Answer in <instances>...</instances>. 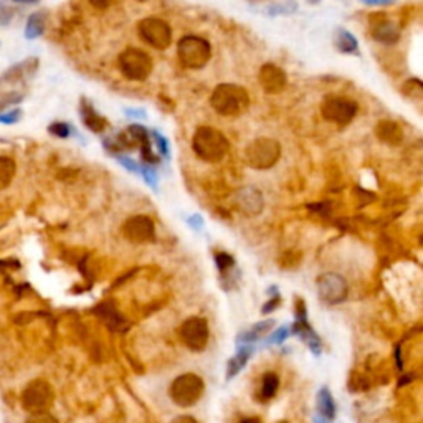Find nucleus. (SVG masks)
<instances>
[{
  "instance_id": "f257e3e1",
  "label": "nucleus",
  "mask_w": 423,
  "mask_h": 423,
  "mask_svg": "<svg viewBox=\"0 0 423 423\" xmlns=\"http://www.w3.org/2000/svg\"><path fill=\"white\" fill-rule=\"evenodd\" d=\"M212 108L220 116H240L250 106V96L241 86L238 85H219L210 98Z\"/></svg>"
},
{
  "instance_id": "f03ea898",
  "label": "nucleus",
  "mask_w": 423,
  "mask_h": 423,
  "mask_svg": "<svg viewBox=\"0 0 423 423\" xmlns=\"http://www.w3.org/2000/svg\"><path fill=\"white\" fill-rule=\"evenodd\" d=\"M192 147L195 154L205 162H220L230 149L228 139L220 131L204 126L195 131L192 139Z\"/></svg>"
},
{
  "instance_id": "7ed1b4c3",
  "label": "nucleus",
  "mask_w": 423,
  "mask_h": 423,
  "mask_svg": "<svg viewBox=\"0 0 423 423\" xmlns=\"http://www.w3.org/2000/svg\"><path fill=\"white\" fill-rule=\"evenodd\" d=\"M177 55L186 68L200 69L212 58V47L202 36L187 35L179 42Z\"/></svg>"
},
{
  "instance_id": "20e7f679",
  "label": "nucleus",
  "mask_w": 423,
  "mask_h": 423,
  "mask_svg": "<svg viewBox=\"0 0 423 423\" xmlns=\"http://www.w3.org/2000/svg\"><path fill=\"white\" fill-rule=\"evenodd\" d=\"M205 389L204 379L197 373H182L175 377L169 387V395L175 405L179 406H192L200 400Z\"/></svg>"
},
{
  "instance_id": "39448f33",
  "label": "nucleus",
  "mask_w": 423,
  "mask_h": 423,
  "mask_svg": "<svg viewBox=\"0 0 423 423\" xmlns=\"http://www.w3.org/2000/svg\"><path fill=\"white\" fill-rule=\"evenodd\" d=\"M118 65L122 76L131 81H144L153 72V60L139 48H126L119 55Z\"/></svg>"
},
{
  "instance_id": "423d86ee",
  "label": "nucleus",
  "mask_w": 423,
  "mask_h": 423,
  "mask_svg": "<svg viewBox=\"0 0 423 423\" xmlns=\"http://www.w3.org/2000/svg\"><path fill=\"white\" fill-rule=\"evenodd\" d=\"M20 400H22L23 409L32 415L45 413L53 405L55 392H53L52 385L48 382L34 380L23 389Z\"/></svg>"
},
{
  "instance_id": "0eeeda50",
  "label": "nucleus",
  "mask_w": 423,
  "mask_h": 423,
  "mask_svg": "<svg viewBox=\"0 0 423 423\" xmlns=\"http://www.w3.org/2000/svg\"><path fill=\"white\" fill-rule=\"evenodd\" d=\"M246 162L254 169H270L279 161L281 146L274 139L260 138L246 147Z\"/></svg>"
},
{
  "instance_id": "6e6552de",
  "label": "nucleus",
  "mask_w": 423,
  "mask_h": 423,
  "mask_svg": "<svg viewBox=\"0 0 423 423\" xmlns=\"http://www.w3.org/2000/svg\"><path fill=\"white\" fill-rule=\"evenodd\" d=\"M138 34L142 42L158 50H166L172 43V28L162 19L149 17L141 20L138 25Z\"/></svg>"
},
{
  "instance_id": "1a4fd4ad",
  "label": "nucleus",
  "mask_w": 423,
  "mask_h": 423,
  "mask_svg": "<svg viewBox=\"0 0 423 423\" xmlns=\"http://www.w3.org/2000/svg\"><path fill=\"white\" fill-rule=\"evenodd\" d=\"M321 114L326 121L347 126L357 114V105L349 98L327 96L321 105Z\"/></svg>"
},
{
  "instance_id": "9d476101",
  "label": "nucleus",
  "mask_w": 423,
  "mask_h": 423,
  "mask_svg": "<svg viewBox=\"0 0 423 423\" xmlns=\"http://www.w3.org/2000/svg\"><path fill=\"white\" fill-rule=\"evenodd\" d=\"M179 336L180 340L186 344V347L194 352H200L207 347L210 331H208V324L204 318L194 316V318H188L187 321L182 323L179 329Z\"/></svg>"
},
{
  "instance_id": "9b49d317",
  "label": "nucleus",
  "mask_w": 423,
  "mask_h": 423,
  "mask_svg": "<svg viewBox=\"0 0 423 423\" xmlns=\"http://www.w3.org/2000/svg\"><path fill=\"white\" fill-rule=\"evenodd\" d=\"M318 294L327 305H339L347 298V283L338 273H324L316 281Z\"/></svg>"
},
{
  "instance_id": "f8f14e48",
  "label": "nucleus",
  "mask_w": 423,
  "mask_h": 423,
  "mask_svg": "<svg viewBox=\"0 0 423 423\" xmlns=\"http://www.w3.org/2000/svg\"><path fill=\"white\" fill-rule=\"evenodd\" d=\"M122 235L133 243H149L155 235L153 220L146 215L131 217L122 225Z\"/></svg>"
},
{
  "instance_id": "ddd939ff",
  "label": "nucleus",
  "mask_w": 423,
  "mask_h": 423,
  "mask_svg": "<svg viewBox=\"0 0 423 423\" xmlns=\"http://www.w3.org/2000/svg\"><path fill=\"white\" fill-rule=\"evenodd\" d=\"M235 204L237 208L241 213L248 217H254L263 210V195L258 188L254 187H243L237 192L235 195Z\"/></svg>"
},
{
  "instance_id": "4468645a",
  "label": "nucleus",
  "mask_w": 423,
  "mask_h": 423,
  "mask_svg": "<svg viewBox=\"0 0 423 423\" xmlns=\"http://www.w3.org/2000/svg\"><path fill=\"white\" fill-rule=\"evenodd\" d=\"M260 85L266 93H281L286 86V73L276 65L268 63L260 69Z\"/></svg>"
},
{
  "instance_id": "2eb2a0df",
  "label": "nucleus",
  "mask_w": 423,
  "mask_h": 423,
  "mask_svg": "<svg viewBox=\"0 0 423 423\" xmlns=\"http://www.w3.org/2000/svg\"><path fill=\"white\" fill-rule=\"evenodd\" d=\"M36 67H39V61L36 58H27L22 63L15 65L10 69H7L2 76H0V86H7V85H19L22 81H25L28 76H32L35 73Z\"/></svg>"
},
{
  "instance_id": "dca6fc26",
  "label": "nucleus",
  "mask_w": 423,
  "mask_h": 423,
  "mask_svg": "<svg viewBox=\"0 0 423 423\" xmlns=\"http://www.w3.org/2000/svg\"><path fill=\"white\" fill-rule=\"evenodd\" d=\"M94 313L101 318V321L106 324V326L111 327L113 331H122L127 327V323L121 318V314L118 313L116 307L109 303H102L100 307L94 310Z\"/></svg>"
},
{
  "instance_id": "f3484780",
  "label": "nucleus",
  "mask_w": 423,
  "mask_h": 423,
  "mask_svg": "<svg viewBox=\"0 0 423 423\" xmlns=\"http://www.w3.org/2000/svg\"><path fill=\"white\" fill-rule=\"evenodd\" d=\"M80 113L85 126L88 127L89 131H93V133H101V131H105L106 126H108V121H106L100 113H96V109H94L88 101H81Z\"/></svg>"
},
{
  "instance_id": "a211bd4d",
  "label": "nucleus",
  "mask_w": 423,
  "mask_h": 423,
  "mask_svg": "<svg viewBox=\"0 0 423 423\" xmlns=\"http://www.w3.org/2000/svg\"><path fill=\"white\" fill-rule=\"evenodd\" d=\"M377 135H379L382 141L389 142V144H392V146L400 144L402 138H404L400 126L392 121L379 122V126H377Z\"/></svg>"
},
{
  "instance_id": "6ab92c4d",
  "label": "nucleus",
  "mask_w": 423,
  "mask_h": 423,
  "mask_svg": "<svg viewBox=\"0 0 423 423\" xmlns=\"http://www.w3.org/2000/svg\"><path fill=\"white\" fill-rule=\"evenodd\" d=\"M372 35H373V39L377 40V42L392 45V43H395L397 40H398V36H400V32H398V28H397L395 23H392V22H380L379 25L373 27Z\"/></svg>"
},
{
  "instance_id": "aec40b11",
  "label": "nucleus",
  "mask_w": 423,
  "mask_h": 423,
  "mask_svg": "<svg viewBox=\"0 0 423 423\" xmlns=\"http://www.w3.org/2000/svg\"><path fill=\"white\" fill-rule=\"evenodd\" d=\"M45 27H47V14L42 10L34 12L27 20V27H25V36L28 40L39 39V36L43 35Z\"/></svg>"
},
{
  "instance_id": "412c9836",
  "label": "nucleus",
  "mask_w": 423,
  "mask_h": 423,
  "mask_svg": "<svg viewBox=\"0 0 423 423\" xmlns=\"http://www.w3.org/2000/svg\"><path fill=\"white\" fill-rule=\"evenodd\" d=\"M334 45L338 47L339 52L344 53H356L357 52V40L351 32L344 30V28H338L334 34Z\"/></svg>"
},
{
  "instance_id": "4be33fe9",
  "label": "nucleus",
  "mask_w": 423,
  "mask_h": 423,
  "mask_svg": "<svg viewBox=\"0 0 423 423\" xmlns=\"http://www.w3.org/2000/svg\"><path fill=\"white\" fill-rule=\"evenodd\" d=\"M17 174V166L10 158L0 155V191L7 188Z\"/></svg>"
},
{
  "instance_id": "5701e85b",
  "label": "nucleus",
  "mask_w": 423,
  "mask_h": 423,
  "mask_svg": "<svg viewBox=\"0 0 423 423\" xmlns=\"http://www.w3.org/2000/svg\"><path fill=\"white\" fill-rule=\"evenodd\" d=\"M274 326L273 319H266V321H261L258 324H254L250 331H246L245 334L240 336V340H245V343H253V340L263 338L265 334H268L271 331V327Z\"/></svg>"
},
{
  "instance_id": "b1692460",
  "label": "nucleus",
  "mask_w": 423,
  "mask_h": 423,
  "mask_svg": "<svg viewBox=\"0 0 423 423\" xmlns=\"http://www.w3.org/2000/svg\"><path fill=\"white\" fill-rule=\"evenodd\" d=\"M279 387V379L276 373L268 372L263 376L261 380V397L265 398V400H270V398H273L276 395Z\"/></svg>"
},
{
  "instance_id": "393cba45",
  "label": "nucleus",
  "mask_w": 423,
  "mask_h": 423,
  "mask_svg": "<svg viewBox=\"0 0 423 423\" xmlns=\"http://www.w3.org/2000/svg\"><path fill=\"white\" fill-rule=\"evenodd\" d=\"M318 410L326 418H334V402H332V397L327 389H323L318 393Z\"/></svg>"
},
{
  "instance_id": "a878e982",
  "label": "nucleus",
  "mask_w": 423,
  "mask_h": 423,
  "mask_svg": "<svg viewBox=\"0 0 423 423\" xmlns=\"http://www.w3.org/2000/svg\"><path fill=\"white\" fill-rule=\"evenodd\" d=\"M248 356L250 352L248 351H243L240 352V354L233 357L232 360H230L228 364V377H233L237 372H240V369L243 367V365L246 364V360H248Z\"/></svg>"
},
{
  "instance_id": "bb28decb",
  "label": "nucleus",
  "mask_w": 423,
  "mask_h": 423,
  "mask_svg": "<svg viewBox=\"0 0 423 423\" xmlns=\"http://www.w3.org/2000/svg\"><path fill=\"white\" fill-rule=\"evenodd\" d=\"M298 9V3L294 0H286V2L276 3V6L270 7V15H279V14H293Z\"/></svg>"
},
{
  "instance_id": "cd10ccee",
  "label": "nucleus",
  "mask_w": 423,
  "mask_h": 423,
  "mask_svg": "<svg viewBox=\"0 0 423 423\" xmlns=\"http://www.w3.org/2000/svg\"><path fill=\"white\" fill-rule=\"evenodd\" d=\"M48 131H50V134L56 135V138L60 139H67L68 135L72 134L69 124H67V122H53V124H50V127H48Z\"/></svg>"
},
{
  "instance_id": "c85d7f7f",
  "label": "nucleus",
  "mask_w": 423,
  "mask_h": 423,
  "mask_svg": "<svg viewBox=\"0 0 423 423\" xmlns=\"http://www.w3.org/2000/svg\"><path fill=\"white\" fill-rule=\"evenodd\" d=\"M22 118V111L20 109H12L6 111V113H0V122L2 124H15Z\"/></svg>"
},
{
  "instance_id": "c756f323",
  "label": "nucleus",
  "mask_w": 423,
  "mask_h": 423,
  "mask_svg": "<svg viewBox=\"0 0 423 423\" xmlns=\"http://www.w3.org/2000/svg\"><path fill=\"white\" fill-rule=\"evenodd\" d=\"M215 260H217V265H219V268L221 271H227L228 268H232V266L235 265L233 258L230 257V254H227V253H219L215 257Z\"/></svg>"
},
{
  "instance_id": "7c9ffc66",
  "label": "nucleus",
  "mask_w": 423,
  "mask_h": 423,
  "mask_svg": "<svg viewBox=\"0 0 423 423\" xmlns=\"http://www.w3.org/2000/svg\"><path fill=\"white\" fill-rule=\"evenodd\" d=\"M27 423H58V420H56L53 415L45 412V413L32 415V417L27 420Z\"/></svg>"
},
{
  "instance_id": "2f4dec72",
  "label": "nucleus",
  "mask_w": 423,
  "mask_h": 423,
  "mask_svg": "<svg viewBox=\"0 0 423 423\" xmlns=\"http://www.w3.org/2000/svg\"><path fill=\"white\" fill-rule=\"evenodd\" d=\"M154 138H155V142H158V147H159V153L167 155V153H169V147H167V141L162 138L159 133H154Z\"/></svg>"
},
{
  "instance_id": "473e14b6",
  "label": "nucleus",
  "mask_w": 423,
  "mask_h": 423,
  "mask_svg": "<svg viewBox=\"0 0 423 423\" xmlns=\"http://www.w3.org/2000/svg\"><path fill=\"white\" fill-rule=\"evenodd\" d=\"M89 3H91L93 7H96V9L105 10V9H108L111 3H113V0H89Z\"/></svg>"
},
{
  "instance_id": "72a5a7b5",
  "label": "nucleus",
  "mask_w": 423,
  "mask_h": 423,
  "mask_svg": "<svg viewBox=\"0 0 423 423\" xmlns=\"http://www.w3.org/2000/svg\"><path fill=\"white\" fill-rule=\"evenodd\" d=\"M171 423H197V420L191 415H180V417H175Z\"/></svg>"
},
{
  "instance_id": "f704fd0d",
  "label": "nucleus",
  "mask_w": 423,
  "mask_h": 423,
  "mask_svg": "<svg viewBox=\"0 0 423 423\" xmlns=\"http://www.w3.org/2000/svg\"><path fill=\"white\" fill-rule=\"evenodd\" d=\"M286 336H288V331H286V327H281V329H279L276 334L273 336V343H283V340H285V338Z\"/></svg>"
},
{
  "instance_id": "c9c22d12",
  "label": "nucleus",
  "mask_w": 423,
  "mask_h": 423,
  "mask_svg": "<svg viewBox=\"0 0 423 423\" xmlns=\"http://www.w3.org/2000/svg\"><path fill=\"white\" fill-rule=\"evenodd\" d=\"M119 161H121V164H124L126 169H129V171H133V172H138V171H139V169H138V166H135V162H134V161H131V159L121 158V159H119Z\"/></svg>"
},
{
  "instance_id": "e433bc0d",
  "label": "nucleus",
  "mask_w": 423,
  "mask_h": 423,
  "mask_svg": "<svg viewBox=\"0 0 423 423\" xmlns=\"http://www.w3.org/2000/svg\"><path fill=\"white\" fill-rule=\"evenodd\" d=\"M365 6H389V3L395 2V0H362Z\"/></svg>"
},
{
  "instance_id": "4c0bfd02",
  "label": "nucleus",
  "mask_w": 423,
  "mask_h": 423,
  "mask_svg": "<svg viewBox=\"0 0 423 423\" xmlns=\"http://www.w3.org/2000/svg\"><path fill=\"white\" fill-rule=\"evenodd\" d=\"M188 221H191L192 225H194V228H202V225H204V220H202V217L200 215H194L192 217V219H188Z\"/></svg>"
},
{
  "instance_id": "58836bf2",
  "label": "nucleus",
  "mask_w": 423,
  "mask_h": 423,
  "mask_svg": "<svg viewBox=\"0 0 423 423\" xmlns=\"http://www.w3.org/2000/svg\"><path fill=\"white\" fill-rule=\"evenodd\" d=\"M129 116H138V118H146V113L142 109H126Z\"/></svg>"
},
{
  "instance_id": "ea45409f",
  "label": "nucleus",
  "mask_w": 423,
  "mask_h": 423,
  "mask_svg": "<svg viewBox=\"0 0 423 423\" xmlns=\"http://www.w3.org/2000/svg\"><path fill=\"white\" fill-rule=\"evenodd\" d=\"M144 175H146V180L151 184V186H155V174L151 171H144Z\"/></svg>"
},
{
  "instance_id": "a19ab883",
  "label": "nucleus",
  "mask_w": 423,
  "mask_h": 423,
  "mask_svg": "<svg viewBox=\"0 0 423 423\" xmlns=\"http://www.w3.org/2000/svg\"><path fill=\"white\" fill-rule=\"evenodd\" d=\"M276 303H278V299H271V301L268 303V306H263V313H270L271 310H274V307H276Z\"/></svg>"
},
{
  "instance_id": "79ce46f5",
  "label": "nucleus",
  "mask_w": 423,
  "mask_h": 423,
  "mask_svg": "<svg viewBox=\"0 0 423 423\" xmlns=\"http://www.w3.org/2000/svg\"><path fill=\"white\" fill-rule=\"evenodd\" d=\"M240 423H261V420L258 417H250V418H243Z\"/></svg>"
},
{
  "instance_id": "37998d69",
  "label": "nucleus",
  "mask_w": 423,
  "mask_h": 423,
  "mask_svg": "<svg viewBox=\"0 0 423 423\" xmlns=\"http://www.w3.org/2000/svg\"><path fill=\"white\" fill-rule=\"evenodd\" d=\"M15 2H20V3H34V2H39V0H15Z\"/></svg>"
},
{
  "instance_id": "c03bdc74",
  "label": "nucleus",
  "mask_w": 423,
  "mask_h": 423,
  "mask_svg": "<svg viewBox=\"0 0 423 423\" xmlns=\"http://www.w3.org/2000/svg\"><path fill=\"white\" fill-rule=\"evenodd\" d=\"M281 423H286V422H281Z\"/></svg>"
}]
</instances>
